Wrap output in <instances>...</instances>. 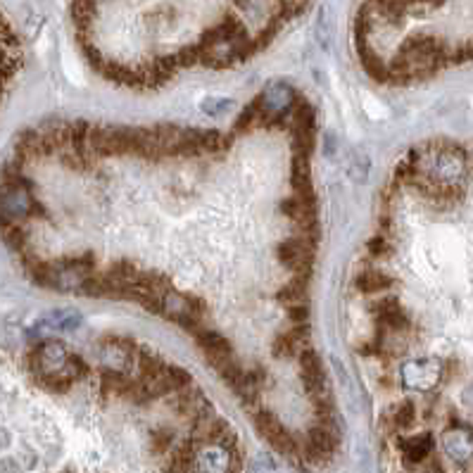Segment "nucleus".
<instances>
[{
	"instance_id": "nucleus-30",
	"label": "nucleus",
	"mask_w": 473,
	"mask_h": 473,
	"mask_svg": "<svg viewBox=\"0 0 473 473\" xmlns=\"http://www.w3.org/2000/svg\"><path fill=\"white\" fill-rule=\"evenodd\" d=\"M288 319L293 324H307V319H309V307H307V302L288 305Z\"/></svg>"
},
{
	"instance_id": "nucleus-8",
	"label": "nucleus",
	"mask_w": 473,
	"mask_h": 473,
	"mask_svg": "<svg viewBox=\"0 0 473 473\" xmlns=\"http://www.w3.org/2000/svg\"><path fill=\"white\" fill-rule=\"evenodd\" d=\"M67 362H69V352H67L65 342H60V340L41 342L38 347L31 350V357H29V364L34 366V376L65 371Z\"/></svg>"
},
{
	"instance_id": "nucleus-12",
	"label": "nucleus",
	"mask_w": 473,
	"mask_h": 473,
	"mask_svg": "<svg viewBox=\"0 0 473 473\" xmlns=\"http://www.w3.org/2000/svg\"><path fill=\"white\" fill-rule=\"evenodd\" d=\"M443 447L454 461L466 464L473 459V430L469 426L452 424L443 433Z\"/></svg>"
},
{
	"instance_id": "nucleus-27",
	"label": "nucleus",
	"mask_w": 473,
	"mask_h": 473,
	"mask_svg": "<svg viewBox=\"0 0 473 473\" xmlns=\"http://www.w3.org/2000/svg\"><path fill=\"white\" fill-rule=\"evenodd\" d=\"M202 60V53H200V45H188V48H181L179 53H176V62H179V69L181 67H193L197 62Z\"/></svg>"
},
{
	"instance_id": "nucleus-2",
	"label": "nucleus",
	"mask_w": 473,
	"mask_h": 473,
	"mask_svg": "<svg viewBox=\"0 0 473 473\" xmlns=\"http://www.w3.org/2000/svg\"><path fill=\"white\" fill-rule=\"evenodd\" d=\"M160 314L167 316V319L174 321V324H179L184 331H193V333H197L202 324V316H205V305H202V300L193 298V295L176 293V290L169 288L162 293Z\"/></svg>"
},
{
	"instance_id": "nucleus-3",
	"label": "nucleus",
	"mask_w": 473,
	"mask_h": 473,
	"mask_svg": "<svg viewBox=\"0 0 473 473\" xmlns=\"http://www.w3.org/2000/svg\"><path fill=\"white\" fill-rule=\"evenodd\" d=\"M257 100L264 112V124H269V126H283L285 117H290V112L298 105L300 98L295 96L290 84H285V81H272V84L259 93Z\"/></svg>"
},
{
	"instance_id": "nucleus-5",
	"label": "nucleus",
	"mask_w": 473,
	"mask_h": 473,
	"mask_svg": "<svg viewBox=\"0 0 473 473\" xmlns=\"http://www.w3.org/2000/svg\"><path fill=\"white\" fill-rule=\"evenodd\" d=\"M0 205H3V219H8V221H19V219H24V217H31L36 210H41L27 190V184H24L19 176L12 179L10 174H5V188H3V200H0Z\"/></svg>"
},
{
	"instance_id": "nucleus-9",
	"label": "nucleus",
	"mask_w": 473,
	"mask_h": 473,
	"mask_svg": "<svg viewBox=\"0 0 473 473\" xmlns=\"http://www.w3.org/2000/svg\"><path fill=\"white\" fill-rule=\"evenodd\" d=\"M136 355H138V345L131 338L107 336L100 342V360L107 368L126 371L129 364H136Z\"/></svg>"
},
{
	"instance_id": "nucleus-11",
	"label": "nucleus",
	"mask_w": 473,
	"mask_h": 473,
	"mask_svg": "<svg viewBox=\"0 0 473 473\" xmlns=\"http://www.w3.org/2000/svg\"><path fill=\"white\" fill-rule=\"evenodd\" d=\"M443 378V364L438 360H419L407 362L402 366V383L407 388L430 390L435 388Z\"/></svg>"
},
{
	"instance_id": "nucleus-1",
	"label": "nucleus",
	"mask_w": 473,
	"mask_h": 473,
	"mask_svg": "<svg viewBox=\"0 0 473 473\" xmlns=\"http://www.w3.org/2000/svg\"><path fill=\"white\" fill-rule=\"evenodd\" d=\"M409 160L417 164L421 176H426L430 184L443 186V188H454L466 176V155L454 145H424L419 150H412Z\"/></svg>"
},
{
	"instance_id": "nucleus-13",
	"label": "nucleus",
	"mask_w": 473,
	"mask_h": 473,
	"mask_svg": "<svg viewBox=\"0 0 473 473\" xmlns=\"http://www.w3.org/2000/svg\"><path fill=\"white\" fill-rule=\"evenodd\" d=\"M397 447L407 464H421V461L430 459L435 443L430 433H419L412 435V438H397Z\"/></svg>"
},
{
	"instance_id": "nucleus-7",
	"label": "nucleus",
	"mask_w": 473,
	"mask_h": 473,
	"mask_svg": "<svg viewBox=\"0 0 473 473\" xmlns=\"http://www.w3.org/2000/svg\"><path fill=\"white\" fill-rule=\"evenodd\" d=\"M254 428H257V433L262 435L264 440H269V445H272L276 452H280V454H288V456L298 454V440L290 435V430L280 424L274 412L259 409V412L254 414Z\"/></svg>"
},
{
	"instance_id": "nucleus-26",
	"label": "nucleus",
	"mask_w": 473,
	"mask_h": 473,
	"mask_svg": "<svg viewBox=\"0 0 473 473\" xmlns=\"http://www.w3.org/2000/svg\"><path fill=\"white\" fill-rule=\"evenodd\" d=\"M65 371L69 373V376L74 378V383H76V381H81V378H86L88 373H91V366H88V364L84 362V357L69 355V362H67Z\"/></svg>"
},
{
	"instance_id": "nucleus-18",
	"label": "nucleus",
	"mask_w": 473,
	"mask_h": 473,
	"mask_svg": "<svg viewBox=\"0 0 473 473\" xmlns=\"http://www.w3.org/2000/svg\"><path fill=\"white\" fill-rule=\"evenodd\" d=\"M276 298L280 300L283 305H298V302H307V276H295L293 280H288V283L283 285V288L278 290Z\"/></svg>"
},
{
	"instance_id": "nucleus-32",
	"label": "nucleus",
	"mask_w": 473,
	"mask_h": 473,
	"mask_svg": "<svg viewBox=\"0 0 473 473\" xmlns=\"http://www.w3.org/2000/svg\"><path fill=\"white\" fill-rule=\"evenodd\" d=\"M233 3H238V5H241V8H245V5H250L252 0H233Z\"/></svg>"
},
{
	"instance_id": "nucleus-10",
	"label": "nucleus",
	"mask_w": 473,
	"mask_h": 473,
	"mask_svg": "<svg viewBox=\"0 0 473 473\" xmlns=\"http://www.w3.org/2000/svg\"><path fill=\"white\" fill-rule=\"evenodd\" d=\"M298 362H300V373H302V383L305 390L309 393L311 399H319L329 395V386H326V376L321 371V362L311 347H302L298 352Z\"/></svg>"
},
{
	"instance_id": "nucleus-28",
	"label": "nucleus",
	"mask_w": 473,
	"mask_h": 473,
	"mask_svg": "<svg viewBox=\"0 0 473 473\" xmlns=\"http://www.w3.org/2000/svg\"><path fill=\"white\" fill-rule=\"evenodd\" d=\"M368 254L371 257H376V259H383V257H388L390 254V243H388V238L383 236V233H376V236L368 241Z\"/></svg>"
},
{
	"instance_id": "nucleus-20",
	"label": "nucleus",
	"mask_w": 473,
	"mask_h": 473,
	"mask_svg": "<svg viewBox=\"0 0 473 473\" xmlns=\"http://www.w3.org/2000/svg\"><path fill=\"white\" fill-rule=\"evenodd\" d=\"M259 124H264V112H262L259 100L254 98L250 105L241 112V117L236 119V131H250V129L259 126Z\"/></svg>"
},
{
	"instance_id": "nucleus-23",
	"label": "nucleus",
	"mask_w": 473,
	"mask_h": 473,
	"mask_svg": "<svg viewBox=\"0 0 473 473\" xmlns=\"http://www.w3.org/2000/svg\"><path fill=\"white\" fill-rule=\"evenodd\" d=\"M3 228H5V241L10 243V248L24 254V250H27V236H24V231L17 226V221L3 219Z\"/></svg>"
},
{
	"instance_id": "nucleus-21",
	"label": "nucleus",
	"mask_w": 473,
	"mask_h": 473,
	"mask_svg": "<svg viewBox=\"0 0 473 473\" xmlns=\"http://www.w3.org/2000/svg\"><path fill=\"white\" fill-rule=\"evenodd\" d=\"M164 381L169 383L171 390L174 393H179V390H184V388H188L190 383H193V378H190V373L186 371V368H181V366H176V364H167V368H164Z\"/></svg>"
},
{
	"instance_id": "nucleus-22",
	"label": "nucleus",
	"mask_w": 473,
	"mask_h": 473,
	"mask_svg": "<svg viewBox=\"0 0 473 473\" xmlns=\"http://www.w3.org/2000/svg\"><path fill=\"white\" fill-rule=\"evenodd\" d=\"M79 324H81V314H76V311H57V314H50L41 326L69 331V329H76Z\"/></svg>"
},
{
	"instance_id": "nucleus-19",
	"label": "nucleus",
	"mask_w": 473,
	"mask_h": 473,
	"mask_svg": "<svg viewBox=\"0 0 473 473\" xmlns=\"http://www.w3.org/2000/svg\"><path fill=\"white\" fill-rule=\"evenodd\" d=\"M96 3L98 0H72V19L79 31L91 29V22L96 17Z\"/></svg>"
},
{
	"instance_id": "nucleus-31",
	"label": "nucleus",
	"mask_w": 473,
	"mask_h": 473,
	"mask_svg": "<svg viewBox=\"0 0 473 473\" xmlns=\"http://www.w3.org/2000/svg\"><path fill=\"white\" fill-rule=\"evenodd\" d=\"M326 14H329V8H324L319 12V27H316V34H319V43L324 45V48H329V19H326Z\"/></svg>"
},
{
	"instance_id": "nucleus-15",
	"label": "nucleus",
	"mask_w": 473,
	"mask_h": 473,
	"mask_svg": "<svg viewBox=\"0 0 473 473\" xmlns=\"http://www.w3.org/2000/svg\"><path fill=\"white\" fill-rule=\"evenodd\" d=\"M357 53H360V62L371 79L376 81H388L390 79V65L381 60V55L368 45V41H360L357 43Z\"/></svg>"
},
{
	"instance_id": "nucleus-29",
	"label": "nucleus",
	"mask_w": 473,
	"mask_h": 473,
	"mask_svg": "<svg viewBox=\"0 0 473 473\" xmlns=\"http://www.w3.org/2000/svg\"><path fill=\"white\" fill-rule=\"evenodd\" d=\"M200 107H202V112H207V114H219L231 107V100H223V98H207V100H202Z\"/></svg>"
},
{
	"instance_id": "nucleus-25",
	"label": "nucleus",
	"mask_w": 473,
	"mask_h": 473,
	"mask_svg": "<svg viewBox=\"0 0 473 473\" xmlns=\"http://www.w3.org/2000/svg\"><path fill=\"white\" fill-rule=\"evenodd\" d=\"M397 307H399V300L395 298V295H383V293H381V298L373 300V302L368 305V311L373 314V319H378V316L388 314V311L397 309Z\"/></svg>"
},
{
	"instance_id": "nucleus-6",
	"label": "nucleus",
	"mask_w": 473,
	"mask_h": 473,
	"mask_svg": "<svg viewBox=\"0 0 473 473\" xmlns=\"http://www.w3.org/2000/svg\"><path fill=\"white\" fill-rule=\"evenodd\" d=\"M338 447V435L333 430L331 421H316L309 430H307V438L302 445V454L307 461L311 464H324L333 456Z\"/></svg>"
},
{
	"instance_id": "nucleus-14",
	"label": "nucleus",
	"mask_w": 473,
	"mask_h": 473,
	"mask_svg": "<svg viewBox=\"0 0 473 473\" xmlns=\"http://www.w3.org/2000/svg\"><path fill=\"white\" fill-rule=\"evenodd\" d=\"M195 340H197L200 350L205 352V357H207L210 362L221 360V357H231V355H233L231 342H228L221 333H217V331L200 329V331L195 333Z\"/></svg>"
},
{
	"instance_id": "nucleus-4",
	"label": "nucleus",
	"mask_w": 473,
	"mask_h": 473,
	"mask_svg": "<svg viewBox=\"0 0 473 473\" xmlns=\"http://www.w3.org/2000/svg\"><path fill=\"white\" fill-rule=\"evenodd\" d=\"M314 245H316V236L300 231V236H293L280 243L276 248V257L285 269H290L293 274H300V276H307L311 267V259H314Z\"/></svg>"
},
{
	"instance_id": "nucleus-24",
	"label": "nucleus",
	"mask_w": 473,
	"mask_h": 473,
	"mask_svg": "<svg viewBox=\"0 0 473 473\" xmlns=\"http://www.w3.org/2000/svg\"><path fill=\"white\" fill-rule=\"evenodd\" d=\"M150 443H153L155 454H167L171 450V445H174V435H171L167 428H157V430H153V435H150Z\"/></svg>"
},
{
	"instance_id": "nucleus-16",
	"label": "nucleus",
	"mask_w": 473,
	"mask_h": 473,
	"mask_svg": "<svg viewBox=\"0 0 473 473\" xmlns=\"http://www.w3.org/2000/svg\"><path fill=\"white\" fill-rule=\"evenodd\" d=\"M355 285L357 290H362V293H388L390 288L395 285V278L388 276L386 272H381V269H362L360 274H357L355 278Z\"/></svg>"
},
{
	"instance_id": "nucleus-17",
	"label": "nucleus",
	"mask_w": 473,
	"mask_h": 473,
	"mask_svg": "<svg viewBox=\"0 0 473 473\" xmlns=\"http://www.w3.org/2000/svg\"><path fill=\"white\" fill-rule=\"evenodd\" d=\"M386 426L390 430H407L409 426L414 424V421H417V407H414V402H409V399H404V402H399V404H395L393 409H390V412L386 414Z\"/></svg>"
}]
</instances>
